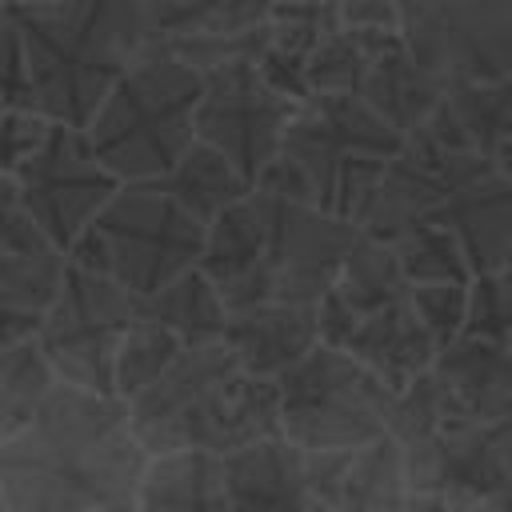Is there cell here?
<instances>
[{"label": "cell", "mask_w": 512, "mask_h": 512, "mask_svg": "<svg viewBox=\"0 0 512 512\" xmlns=\"http://www.w3.org/2000/svg\"><path fill=\"white\" fill-rule=\"evenodd\" d=\"M400 456L408 488L416 496H440L456 512H472L476 504L512 492V424L460 420L440 440Z\"/></svg>", "instance_id": "4fadbf2b"}, {"label": "cell", "mask_w": 512, "mask_h": 512, "mask_svg": "<svg viewBox=\"0 0 512 512\" xmlns=\"http://www.w3.org/2000/svg\"><path fill=\"white\" fill-rule=\"evenodd\" d=\"M416 316L424 320V328L432 332V340L444 348H452L464 328H468V304H472V284H428V288H412L408 292Z\"/></svg>", "instance_id": "836d02e7"}, {"label": "cell", "mask_w": 512, "mask_h": 512, "mask_svg": "<svg viewBox=\"0 0 512 512\" xmlns=\"http://www.w3.org/2000/svg\"><path fill=\"white\" fill-rule=\"evenodd\" d=\"M436 376L472 424H512V356L488 340L460 336L440 352Z\"/></svg>", "instance_id": "d6986e66"}, {"label": "cell", "mask_w": 512, "mask_h": 512, "mask_svg": "<svg viewBox=\"0 0 512 512\" xmlns=\"http://www.w3.org/2000/svg\"><path fill=\"white\" fill-rule=\"evenodd\" d=\"M68 256L56 248L0 256V348L32 344L60 300Z\"/></svg>", "instance_id": "ac0fdd59"}, {"label": "cell", "mask_w": 512, "mask_h": 512, "mask_svg": "<svg viewBox=\"0 0 512 512\" xmlns=\"http://www.w3.org/2000/svg\"><path fill=\"white\" fill-rule=\"evenodd\" d=\"M412 500L404 456L392 440H380L364 452H356L348 480L340 488L336 512H404Z\"/></svg>", "instance_id": "f1b7e54d"}, {"label": "cell", "mask_w": 512, "mask_h": 512, "mask_svg": "<svg viewBox=\"0 0 512 512\" xmlns=\"http://www.w3.org/2000/svg\"><path fill=\"white\" fill-rule=\"evenodd\" d=\"M52 248L48 236L40 232V224L32 220L24 196H20V184L16 176L0 172V256H12V252H44Z\"/></svg>", "instance_id": "8d00e7d4"}, {"label": "cell", "mask_w": 512, "mask_h": 512, "mask_svg": "<svg viewBox=\"0 0 512 512\" xmlns=\"http://www.w3.org/2000/svg\"><path fill=\"white\" fill-rule=\"evenodd\" d=\"M224 344L256 380H280L320 348V316L316 308H292V304L244 308L228 316Z\"/></svg>", "instance_id": "5bb4252c"}, {"label": "cell", "mask_w": 512, "mask_h": 512, "mask_svg": "<svg viewBox=\"0 0 512 512\" xmlns=\"http://www.w3.org/2000/svg\"><path fill=\"white\" fill-rule=\"evenodd\" d=\"M52 120L44 112H4L0 116V172L16 176L52 136Z\"/></svg>", "instance_id": "d590c367"}, {"label": "cell", "mask_w": 512, "mask_h": 512, "mask_svg": "<svg viewBox=\"0 0 512 512\" xmlns=\"http://www.w3.org/2000/svg\"><path fill=\"white\" fill-rule=\"evenodd\" d=\"M408 292H412V284H408V276L400 268L396 248L360 232V240L352 244L348 260L340 268V280H336L332 296L364 324L368 316H376V312L408 300Z\"/></svg>", "instance_id": "603a6c76"}, {"label": "cell", "mask_w": 512, "mask_h": 512, "mask_svg": "<svg viewBox=\"0 0 512 512\" xmlns=\"http://www.w3.org/2000/svg\"><path fill=\"white\" fill-rule=\"evenodd\" d=\"M496 168H500V172H504V176L512 180V140H508V144L500 148V156H496Z\"/></svg>", "instance_id": "60d3db41"}, {"label": "cell", "mask_w": 512, "mask_h": 512, "mask_svg": "<svg viewBox=\"0 0 512 512\" xmlns=\"http://www.w3.org/2000/svg\"><path fill=\"white\" fill-rule=\"evenodd\" d=\"M0 104H4V112H40L20 28L12 24L4 4H0Z\"/></svg>", "instance_id": "e575fe53"}, {"label": "cell", "mask_w": 512, "mask_h": 512, "mask_svg": "<svg viewBox=\"0 0 512 512\" xmlns=\"http://www.w3.org/2000/svg\"><path fill=\"white\" fill-rule=\"evenodd\" d=\"M464 416L448 392V384L436 376V368L428 376H420L416 384H408L396 404H392V424H388V440L408 452V448H424L432 440H440L448 428H456Z\"/></svg>", "instance_id": "f546056e"}, {"label": "cell", "mask_w": 512, "mask_h": 512, "mask_svg": "<svg viewBox=\"0 0 512 512\" xmlns=\"http://www.w3.org/2000/svg\"><path fill=\"white\" fill-rule=\"evenodd\" d=\"M144 320L180 336L184 348H208V344H224L228 308L212 288V280L196 268L176 284H168L164 292H156L152 300H144Z\"/></svg>", "instance_id": "cb8c5ba5"}, {"label": "cell", "mask_w": 512, "mask_h": 512, "mask_svg": "<svg viewBox=\"0 0 512 512\" xmlns=\"http://www.w3.org/2000/svg\"><path fill=\"white\" fill-rule=\"evenodd\" d=\"M436 224L452 228L476 276L500 272L512 256V180L488 164L444 204Z\"/></svg>", "instance_id": "2e32d148"}, {"label": "cell", "mask_w": 512, "mask_h": 512, "mask_svg": "<svg viewBox=\"0 0 512 512\" xmlns=\"http://www.w3.org/2000/svg\"><path fill=\"white\" fill-rule=\"evenodd\" d=\"M4 12L20 28L36 104L52 124L88 128L148 48L140 0L4 4Z\"/></svg>", "instance_id": "277c9868"}, {"label": "cell", "mask_w": 512, "mask_h": 512, "mask_svg": "<svg viewBox=\"0 0 512 512\" xmlns=\"http://www.w3.org/2000/svg\"><path fill=\"white\" fill-rule=\"evenodd\" d=\"M404 136L392 132L360 96H308L284 136L280 160L256 184L360 228Z\"/></svg>", "instance_id": "5b68a950"}, {"label": "cell", "mask_w": 512, "mask_h": 512, "mask_svg": "<svg viewBox=\"0 0 512 512\" xmlns=\"http://www.w3.org/2000/svg\"><path fill=\"white\" fill-rule=\"evenodd\" d=\"M280 436L300 452H364L388 440L396 392L340 348H316L280 380Z\"/></svg>", "instance_id": "ba28073f"}, {"label": "cell", "mask_w": 512, "mask_h": 512, "mask_svg": "<svg viewBox=\"0 0 512 512\" xmlns=\"http://www.w3.org/2000/svg\"><path fill=\"white\" fill-rule=\"evenodd\" d=\"M336 8H340V24L344 28L400 32V4H388V0H348V4H336Z\"/></svg>", "instance_id": "74e56055"}, {"label": "cell", "mask_w": 512, "mask_h": 512, "mask_svg": "<svg viewBox=\"0 0 512 512\" xmlns=\"http://www.w3.org/2000/svg\"><path fill=\"white\" fill-rule=\"evenodd\" d=\"M56 372L48 368L40 344L0 348V448L12 444L44 408L56 388Z\"/></svg>", "instance_id": "4316f807"}, {"label": "cell", "mask_w": 512, "mask_h": 512, "mask_svg": "<svg viewBox=\"0 0 512 512\" xmlns=\"http://www.w3.org/2000/svg\"><path fill=\"white\" fill-rule=\"evenodd\" d=\"M512 332V268L504 264L500 272L476 276L472 280V304H468V328L464 336L504 344Z\"/></svg>", "instance_id": "d6a6232c"}, {"label": "cell", "mask_w": 512, "mask_h": 512, "mask_svg": "<svg viewBox=\"0 0 512 512\" xmlns=\"http://www.w3.org/2000/svg\"><path fill=\"white\" fill-rule=\"evenodd\" d=\"M204 76L168 48H144L84 128L96 156L120 184H148L176 172L196 144Z\"/></svg>", "instance_id": "8992f818"}, {"label": "cell", "mask_w": 512, "mask_h": 512, "mask_svg": "<svg viewBox=\"0 0 512 512\" xmlns=\"http://www.w3.org/2000/svg\"><path fill=\"white\" fill-rule=\"evenodd\" d=\"M128 420L148 460L176 452L228 460L264 440H280V384L244 372L228 344L188 348L128 404Z\"/></svg>", "instance_id": "3957f363"}, {"label": "cell", "mask_w": 512, "mask_h": 512, "mask_svg": "<svg viewBox=\"0 0 512 512\" xmlns=\"http://www.w3.org/2000/svg\"><path fill=\"white\" fill-rule=\"evenodd\" d=\"M208 248V224L188 212L164 180L124 184L68 252L72 264L116 280L152 300L180 276L196 272Z\"/></svg>", "instance_id": "52a82bcc"}, {"label": "cell", "mask_w": 512, "mask_h": 512, "mask_svg": "<svg viewBox=\"0 0 512 512\" xmlns=\"http://www.w3.org/2000/svg\"><path fill=\"white\" fill-rule=\"evenodd\" d=\"M148 472L128 404L56 384L36 420L0 448L4 512H104L132 504Z\"/></svg>", "instance_id": "6da1fadb"}, {"label": "cell", "mask_w": 512, "mask_h": 512, "mask_svg": "<svg viewBox=\"0 0 512 512\" xmlns=\"http://www.w3.org/2000/svg\"><path fill=\"white\" fill-rule=\"evenodd\" d=\"M184 352L188 348L180 336H172L168 328L140 316V324L124 336L120 356H116V400L132 404L136 396H144Z\"/></svg>", "instance_id": "1f68e13d"}, {"label": "cell", "mask_w": 512, "mask_h": 512, "mask_svg": "<svg viewBox=\"0 0 512 512\" xmlns=\"http://www.w3.org/2000/svg\"><path fill=\"white\" fill-rule=\"evenodd\" d=\"M356 364H364L388 392H404L408 384H416L420 376H428L440 360V344L432 340V332L424 328V320L416 316L412 300H400L376 316H368L356 336L344 348Z\"/></svg>", "instance_id": "9a60e30c"}, {"label": "cell", "mask_w": 512, "mask_h": 512, "mask_svg": "<svg viewBox=\"0 0 512 512\" xmlns=\"http://www.w3.org/2000/svg\"><path fill=\"white\" fill-rule=\"evenodd\" d=\"M300 104L280 96L256 60L220 68L204 76V96L196 108V140L220 152L252 188L280 160L284 136Z\"/></svg>", "instance_id": "8fae6325"}, {"label": "cell", "mask_w": 512, "mask_h": 512, "mask_svg": "<svg viewBox=\"0 0 512 512\" xmlns=\"http://www.w3.org/2000/svg\"><path fill=\"white\" fill-rule=\"evenodd\" d=\"M404 512H456L448 500H440V496H416L412 492V500H408V508Z\"/></svg>", "instance_id": "f35d334b"}, {"label": "cell", "mask_w": 512, "mask_h": 512, "mask_svg": "<svg viewBox=\"0 0 512 512\" xmlns=\"http://www.w3.org/2000/svg\"><path fill=\"white\" fill-rule=\"evenodd\" d=\"M336 24H340L336 4H272L268 44H264L256 68L280 96L304 104L308 100V64Z\"/></svg>", "instance_id": "ffe728a7"}, {"label": "cell", "mask_w": 512, "mask_h": 512, "mask_svg": "<svg viewBox=\"0 0 512 512\" xmlns=\"http://www.w3.org/2000/svg\"><path fill=\"white\" fill-rule=\"evenodd\" d=\"M104 512H136V500H132V504H116V508H104Z\"/></svg>", "instance_id": "b9f144b4"}, {"label": "cell", "mask_w": 512, "mask_h": 512, "mask_svg": "<svg viewBox=\"0 0 512 512\" xmlns=\"http://www.w3.org/2000/svg\"><path fill=\"white\" fill-rule=\"evenodd\" d=\"M140 316L144 300L136 292L68 260L60 300L36 344L60 384L116 400V356Z\"/></svg>", "instance_id": "9c48e42d"}, {"label": "cell", "mask_w": 512, "mask_h": 512, "mask_svg": "<svg viewBox=\"0 0 512 512\" xmlns=\"http://www.w3.org/2000/svg\"><path fill=\"white\" fill-rule=\"evenodd\" d=\"M508 268H512V256H508Z\"/></svg>", "instance_id": "7bdbcfd3"}, {"label": "cell", "mask_w": 512, "mask_h": 512, "mask_svg": "<svg viewBox=\"0 0 512 512\" xmlns=\"http://www.w3.org/2000/svg\"><path fill=\"white\" fill-rule=\"evenodd\" d=\"M392 40H400V32H360L336 24L308 64V96H360L372 64Z\"/></svg>", "instance_id": "d4e9b609"}, {"label": "cell", "mask_w": 512, "mask_h": 512, "mask_svg": "<svg viewBox=\"0 0 512 512\" xmlns=\"http://www.w3.org/2000/svg\"><path fill=\"white\" fill-rule=\"evenodd\" d=\"M356 240V224L256 188L212 220L200 272L228 316L260 304L316 308L336 288Z\"/></svg>", "instance_id": "7a4b0ae2"}, {"label": "cell", "mask_w": 512, "mask_h": 512, "mask_svg": "<svg viewBox=\"0 0 512 512\" xmlns=\"http://www.w3.org/2000/svg\"><path fill=\"white\" fill-rule=\"evenodd\" d=\"M444 112L468 140V148L496 164L500 148L512 140V76L500 84H464L448 88Z\"/></svg>", "instance_id": "83f0119b"}, {"label": "cell", "mask_w": 512, "mask_h": 512, "mask_svg": "<svg viewBox=\"0 0 512 512\" xmlns=\"http://www.w3.org/2000/svg\"><path fill=\"white\" fill-rule=\"evenodd\" d=\"M472 512H512V492H508V496H492V500L476 504Z\"/></svg>", "instance_id": "ab89813d"}, {"label": "cell", "mask_w": 512, "mask_h": 512, "mask_svg": "<svg viewBox=\"0 0 512 512\" xmlns=\"http://www.w3.org/2000/svg\"><path fill=\"white\" fill-rule=\"evenodd\" d=\"M16 184H20V196L32 212V220L40 224L48 244L64 256L76 248V240L88 232V224L124 188L96 156L88 132L68 128V124L52 128L40 156L16 172Z\"/></svg>", "instance_id": "7c38bea8"}, {"label": "cell", "mask_w": 512, "mask_h": 512, "mask_svg": "<svg viewBox=\"0 0 512 512\" xmlns=\"http://www.w3.org/2000/svg\"><path fill=\"white\" fill-rule=\"evenodd\" d=\"M164 184H168V192H172L188 212H196L208 228H212V220H220L232 204H240L244 196L256 192L220 152H212V148L200 144V140H196L192 152L176 164V172L164 176Z\"/></svg>", "instance_id": "484cf974"}, {"label": "cell", "mask_w": 512, "mask_h": 512, "mask_svg": "<svg viewBox=\"0 0 512 512\" xmlns=\"http://www.w3.org/2000/svg\"><path fill=\"white\" fill-rule=\"evenodd\" d=\"M232 512H332L316 500L304 476V452L284 436L244 448L224 460Z\"/></svg>", "instance_id": "e0dca14e"}, {"label": "cell", "mask_w": 512, "mask_h": 512, "mask_svg": "<svg viewBox=\"0 0 512 512\" xmlns=\"http://www.w3.org/2000/svg\"><path fill=\"white\" fill-rule=\"evenodd\" d=\"M444 96H448V88L440 80H432L412 60V52L404 48V40H392L380 52V60L372 64V72H368V80L360 88V100L392 132H400L404 140L432 120V112L444 104Z\"/></svg>", "instance_id": "7402d4cb"}, {"label": "cell", "mask_w": 512, "mask_h": 512, "mask_svg": "<svg viewBox=\"0 0 512 512\" xmlns=\"http://www.w3.org/2000/svg\"><path fill=\"white\" fill-rule=\"evenodd\" d=\"M136 512H232L224 460L212 452L148 460V472L136 488Z\"/></svg>", "instance_id": "44dd1931"}, {"label": "cell", "mask_w": 512, "mask_h": 512, "mask_svg": "<svg viewBox=\"0 0 512 512\" xmlns=\"http://www.w3.org/2000/svg\"><path fill=\"white\" fill-rule=\"evenodd\" d=\"M0 116H4V104H0Z\"/></svg>", "instance_id": "ee69618b"}, {"label": "cell", "mask_w": 512, "mask_h": 512, "mask_svg": "<svg viewBox=\"0 0 512 512\" xmlns=\"http://www.w3.org/2000/svg\"><path fill=\"white\" fill-rule=\"evenodd\" d=\"M400 40L444 88L500 84L512 76V0L400 4Z\"/></svg>", "instance_id": "30bf717a"}, {"label": "cell", "mask_w": 512, "mask_h": 512, "mask_svg": "<svg viewBox=\"0 0 512 512\" xmlns=\"http://www.w3.org/2000/svg\"><path fill=\"white\" fill-rule=\"evenodd\" d=\"M392 248L400 256V268H404V276H408L412 288H428V284H472L476 280L460 236L452 228H444V224H420L408 236H400Z\"/></svg>", "instance_id": "4dcf8cb0"}]
</instances>
